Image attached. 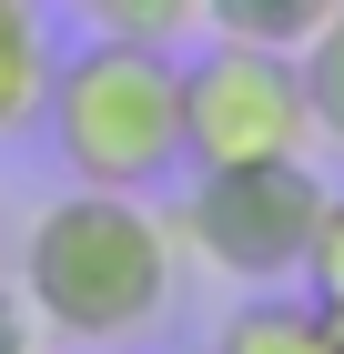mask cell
Returning <instances> with one entry per match:
<instances>
[{"label":"cell","instance_id":"obj_1","mask_svg":"<svg viewBox=\"0 0 344 354\" xmlns=\"http://www.w3.org/2000/svg\"><path fill=\"white\" fill-rule=\"evenodd\" d=\"M21 294L41 314V334H61L81 354L132 344V334L162 324V304H172V223L142 192L71 183L21 233Z\"/></svg>","mask_w":344,"mask_h":354},{"label":"cell","instance_id":"obj_4","mask_svg":"<svg viewBox=\"0 0 344 354\" xmlns=\"http://www.w3.org/2000/svg\"><path fill=\"white\" fill-rule=\"evenodd\" d=\"M314 142L304 61L253 41H203L183 61V162H293Z\"/></svg>","mask_w":344,"mask_h":354},{"label":"cell","instance_id":"obj_6","mask_svg":"<svg viewBox=\"0 0 344 354\" xmlns=\"http://www.w3.org/2000/svg\"><path fill=\"white\" fill-rule=\"evenodd\" d=\"M51 21L41 0H0V132L41 122V91H51Z\"/></svg>","mask_w":344,"mask_h":354},{"label":"cell","instance_id":"obj_11","mask_svg":"<svg viewBox=\"0 0 344 354\" xmlns=\"http://www.w3.org/2000/svg\"><path fill=\"white\" fill-rule=\"evenodd\" d=\"M51 334H41V314H30V294L21 283H0V354H41Z\"/></svg>","mask_w":344,"mask_h":354},{"label":"cell","instance_id":"obj_8","mask_svg":"<svg viewBox=\"0 0 344 354\" xmlns=\"http://www.w3.org/2000/svg\"><path fill=\"white\" fill-rule=\"evenodd\" d=\"M102 41H142V51H183L203 30V0H81Z\"/></svg>","mask_w":344,"mask_h":354},{"label":"cell","instance_id":"obj_10","mask_svg":"<svg viewBox=\"0 0 344 354\" xmlns=\"http://www.w3.org/2000/svg\"><path fill=\"white\" fill-rule=\"evenodd\" d=\"M304 294L324 304L344 324V192H324V213H314V243H304V273H293Z\"/></svg>","mask_w":344,"mask_h":354},{"label":"cell","instance_id":"obj_12","mask_svg":"<svg viewBox=\"0 0 344 354\" xmlns=\"http://www.w3.org/2000/svg\"><path fill=\"white\" fill-rule=\"evenodd\" d=\"M334 354H344V344H334Z\"/></svg>","mask_w":344,"mask_h":354},{"label":"cell","instance_id":"obj_2","mask_svg":"<svg viewBox=\"0 0 344 354\" xmlns=\"http://www.w3.org/2000/svg\"><path fill=\"white\" fill-rule=\"evenodd\" d=\"M51 152L71 183L142 192L183 162V51H142V41H81L71 61H51L41 91Z\"/></svg>","mask_w":344,"mask_h":354},{"label":"cell","instance_id":"obj_9","mask_svg":"<svg viewBox=\"0 0 344 354\" xmlns=\"http://www.w3.org/2000/svg\"><path fill=\"white\" fill-rule=\"evenodd\" d=\"M293 61H304V102H314V132H324V142H344V0H334V21H324Z\"/></svg>","mask_w":344,"mask_h":354},{"label":"cell","instance_id":"obj_5","mask_svg":"<svg viewBox=\"0 0 344 354\" xmlns=\"http://www.w3.org/2000/svg\"><path fill=\"white\" fill-rule=\"evenodd\" d=\"M334 344H344V324L304 294V283H264V294L233 304V324H223L212 354H334Z\"/></svg>","mask_w":344,"mask_h":354},{"label":"cell","instance_id":"obj_3","mask_svg":"<svg viewBox=\"0 0 344 354\" xmlns=\"http://www.w3.org/2000/svg\"><path fill=\"white\" fill-rule=\"evenodd\" d=\"M324 183L293 162H203V183L183 192V243L203 253L223 283L264 294V283H293L304 273V243H314Z\"/></svg>","mask_w":344,"mask_h":354},{"label":"cell","instance_id":"obj_7","mask_svg":"<svg viewBox=\"0 0 344 354\" xmlns=\"http://www.w3.org/2000/svg\"><path fill=\"white\" fill-rule=\"evenodd\" d=\"M334 21V0H203L212 41H253V51H304Z\"/></svg>","mask_w":344,"mask_h":354}]
</instances>
